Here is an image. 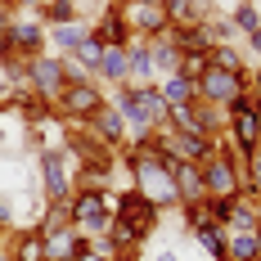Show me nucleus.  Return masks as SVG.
<instances>
[{
    "label": "nucleus",
    "mask_w": 261,
    "mask_h": 261,
    "mask_svg": "<svg viewBox=\"0 0 261 261\" xmlns=\"http://www.w3.org/2000/svg\"><path fill=\"white\" fill-rule=\"evenodd\" d=\"M108 104L126 117V126H130L126 144H149V135H153V130L167 122V113H171L158 86H130V81L108 90Z\"/></svg>",
    "instance_id": "f257e3e1"
},
{
    "label": "nucleus",
    "mask_w": 261,
    "mask_h": 261,
    "mask_svg": "<svg viewBox=\"0 0 261 261\" xmlns=\"http://www.w3.org/2000/svg\"><path fill=\"white\" fill-rule=\"evenodd\" d=\"M36 180L45 203H68L77 194V153L68 144L59 149H36Z\"/></svg>",
    "instance_id": "f03ea898"
},
{
    "label": "nucleus",
    "mask_w": 261,
    "mask_h": 261,
    "mask_svg": "<svg viewBox=\"0 0 261 261\" xmlns=\"http://www.w3.org/2000/svg\"><path fill=\"white\" fill-rule=\"evenodd\" d=\"M203 189H207V198H239V194H248L243 158L234 153V144L225 135H221V149L203 162Z\"/></svg>",
    "instance_id": "7ed1b4c3"
},
{
    "label": "nucleus",
    "mask_w": 261,
    "mask_h": 261,
    "mask_svg": "<svg viewBox=\"0 0 261 261\" xmlns=\"http://www.w3.org/2000/svg\"><path fill=\"white\" fill-rule=\"evenodd\" d=\"M113 203H117V189H77L68 198V216H72V230L86 239L108 234L113 225Z\"/></svg>",
    "instance_id": "20e7f679"
},
{
    "label": "nucleus",
    "mask_w": 261,
    "mask_h": 261,
    "mask_svg": "<svg viewBox=\"0 0 261 261\" xmlns=\"http://www.w3.org/2000/svg\"><path fill=\"white\" fill-rule=\"evenodd\" d=\"M104 104H108V90H104L95 77H86V81H68V86L59 90L54 113H59L63 122H90Z\"/></svg>",
    "instance_id": "39448f33"
},
{
    "label": "nucleus",
    "mask_w": 261,
    "mask_h": 261,
    "mask_svg": "<svg viewBox=\"0 0 261 261\" xmlns=\"http://www.w3.org/2000/svg\"><path fill=\"white\" fill-rule=\"evenodd\" d=\"M5 27H9V54H18V59L45 54V23L36 9H9Z\"/></svg>",
    "instance_id": "423d86ee"
},
{
    "label": "nucleus",
    "mask_w": 261,
    "mask_h": 261,
    "mask_svg": "<svg viewBox=\"0 0 261 261\" xmlns=\"http://www.w3.org/2000/svg\"><path fill=\"white\" fill-rule=\"evenodd\" d=\"M68 86V63H63V54H36V59H27V90L32 95H41V99H59V90Z\"/></svg>",
    "instance_id": "0eeeda50"
},
{
    "label": "nucleus",
    "mask_w": 261,
    "mask_h": 261,
    "mask_svg": "<svg viewBox=\"0 0 261 261\" xmlns=\"http://www.w3.org/2000/svg\"><path fill=\"white\" fill-rule=\"evenodd\" d=\"M239 90H248V72H225V68H212L198 77V99L212 108H230V99H234Z\"/></svg>",
    "instance_id": "6e6552de"
},
{
    "label": "nucleus",
    "mask_w": 261,
    "mask_h": 261,
    "mask_svg": "<svg viewBox=\"0 0 261 261\" xmlns=\"http://www.w3.org/2000/svg\"><path fill=\"white\" fill-rule=\"evenodd\" d=\"M122 18H126L130 36H162V32H171V14L162 9V0H130L122 5Z\"/></svg>",
    "instance_id": "1a4fd4ad"
},
{
    "label": "nucleus",
    "mask_w": 261,
    "mask_h": 261,
    "mask_svg": "<svg viewBox=\"0 0 261 261\" xmlns=\"http://www.w3.org/2000/svg\"><path fill=\"white\" fill-rule=\"evenodd\" d=\"M113 216H122L126 225H135L140 234L149 239V234L158 230V225H162V216H167V212H162V207H153V203H149L144 194H135V189H122V194H117V203H113Z\"/></svg>",
    "instance_id": "9d476101"
},
{
    "label": "nucleus",
    "mask_w": 261,
    "mask_h": 261,
    "mask_svg": "<svg viewBox=\"0 0 261 261\" xmlns=\"http://www.w3.org/2000/svg\"><path fill=\"white\" fill-rule=\"evenodd\" d=\"M225 140L234 144L239 158H248L261 144V108H248V113H230L225 122Z\"/></svg>",
    "instance_id": "9b49d317"
},
{
    "label": "nucleus",
    "mask_w": 261,
    "mask_h": 261,
    "mask_svg": "<svg viewBox=\"0 0 261 261\" xmlns=\"http://www.w3.org/2000/svg\"><path fill=\"white\" fill-rule=\"evenodd\" d=\"M86 126H90V135H95L99 144L117 149V153L126 149V140H130V126H126V117H122V113H117L113 104H104L99 113H95V117H90V122H86Z\"/></svg>",
    "instance_id": "f8f14e48"
},
{
    "label": "nucleus",
    "mask_w": 261,
    "mask_h": 261,
    "mask_svg": "<svg viewBox=\"0 0 261 261\" xmlns=\"http://www.w3.org/2000/svg\"><path fill=\"white\" fill-rule=\"evenodd\" d=\"M167 158V171H171V180H176V198L185 203H203L207 198V189H203V167H194V162H180V158L162 153Z\"/></svg>",
    "instance_id": "ddd939ff"
},
{
    "label": "nucleus",
    "mask_w": 261,
    "mask_h": 261,
    "mask_svg": "<svg viewBox=\"0 0 261 261\" xmlns=\"http://www.w3.org/2000/svg\"><path fill=\"white\" fill-rule=\"evenodd\" d=\"M90 36H95L99 45H130V41H135L130 27H126V18H122V5H104L99 18L90 23Z\"/></svg>",
    "instance_id": "4468645a"
},
{
    "label": "nucleus",
    "mask_w": 261,
    "mask_h": 261,
    "mask_svg": "<svg viewBox=\"0 0 261 261\" xmlns=\"http://www.w3.org/2000/svg\"><path fill=\"white\" fill-rule=\"evenodd\" d=\"M126 81L130 86H158V72H153V54H149V41L144 36H135L126 45Z\"/></svg>",
    "instance_id": "2eb2a0df"
},
{
    "label": "nucleus",
    "mask_w": 261,
    "mask_h": 261,
    "mask_svg": "<svg viewBox=\"0 0 261 261\" xmlns=\"http://www.w3.org/2000/svg\"><path fill=\"white\" fill-rule=\"evenodd\" d=\"M90 36V23L86 18H77V23H63V27H45V50L50 54H77V45Z\"/></svg>",
    "instance_id": "dca6fc26"
},
{
    "label": "nucleus",
    "mask_w": 261,
    "mask_h": 261,
    "mask_svg": "<svg viewBox=\"0 0 261 261\" xmlns=\"http://www.w3.org/2000/svg\"><path fill=\"white\" fill-rule=\"evenodd\" d=\"M126 45H104V59H99V72H95V81L104 86V90H113V86H126Z\"/></svg>",
    "instance_id": "f3484780"
},
{
    "label": "nucleus",
    "mask_w": 261,
    "mask_h": 261,
    "mask_svg": "<svg viewBox=\"0 0 261 261\" xmlns=\"http://www.w3.org/2000/svg\"><path fill=\"white\" fill-rule=\"evenodd\" d=\"M149 54H153V72H158V81L171 77V72H180V45L171 41V32L149 36Z\"/></svg>",
    "instance_id": "a211bd4d"
},
{
    "label": "nucleus",
    "mask_w": 261,
    "mask_h": 261,
    "mask_svg": "<svg viewBox=\"0 0 261 261\" xmlns=\"http://www.w3.org/2000/svg\"><path fill=\"white\" fill-rule=\"evenodd\" d=\"M158 90H162L167 108L198 104V81H194V77H185V72H171V77H162V81H158Z\"/></svg>",
    "instance_id": "6ab92c4d"
},
{
    "label": "nucleus",
    "mask_w": 261,
    "mask_h": 261,
    "mask_svg": "<svg viewBox=\"0 0 261 261\" xmlns=\"http://www.w3.org/2000/svg\"><path fill=\"white\" fill-rule=\"evenodd\" d=\"M225 14V23L234 27V36L243 41V36H252L261 27V0H239V5H230V9H221Z\"/></svg>",
    "instance_id": "aec40b11"
},
{
    "label": "nucleus",
    "mask_w": 261,
    "mask_h": 261,
    "mask_svg": "<svg viewBox=\"0 0 261 261\" xmlns=\"http://www.w3.org/2000/svg\"><path fill=\"white\" fill-rule=\"evenodd\" d=\"M212 68H225V72H252V59L239 41H221L212 45Z\"/></svg>",
    "instance_id": "412c9836"
},
{
    "label": "nucleus",
    "mask_w": 261,
    "mask_h": 261,
    "mask_svg": "<svg viewBox=\"0 0 261 261\" xmlns=\"http://www.w3.org/2000/svg\"><path fill=\"white\" fill-rule=\"evenodd\" d=\"M41 239H45V261H72L86 234H77V230L68 225V230H59V234H41Z\"/></svg>",
    "instance_id": "4be33fe9"
},
{
    "label": "nucleus",
    "mask_w": 261,
    "mask_h": 261,
    "mask_svg": "<svg viewBox=\"0 0 261 261\" xmlns=\"http://www.w3.org/2000/svg\"><path fill=\"white\" fill-rule=\"evenodd\" d=\"M36 14H41V23H45V27H63V23H77V18H81V5H77V0H45Z\"/></svg>",
    "instance_id": "5701e85b"
},
{
    "label": "nucleus",
    "mask_w": 261,
    "mask_h": 261,
    "mask_svg": "<svg viewBox=\"0 0 261 261\" xmlns=\"http://www.w3.org/2000/svg\"><path fill=\"white\" fill-rule=\"evenodd\" d=\"M9 257H14V261H45V239L27 225V230L14 234V252H9Z\"/></svg>",
    "instance_id": "b1692460"
},
{
    "label": "nucleus",
    "mask_w": 261,
    "mask_h": 261,
    "mask_svg": "<svg viewBox=\"0 0 261 261\" xmlns=\"http://www.w3.org/2000/svg\"><path fill=\"white\" fill-rule=\"evenodd\" d=\"M72 225V216H68V203H45L41 216H36V234H59V230H68Z\"/></svg>",
    "instance_id": "393cba45"
},
{
    "label": "nucleus",
    "mask_w": 261,
    "mask_h": 261,
    "mask_svg": "<svg viewBox=\"0 0 261 261\" xmlns=\"http://www.w3.org/2000/svg\"><path fill=\"white\" fill-rule=\"evenodd\" d=\"M225 261H261L257 234H225Z\"/></svg>",
    "instance_id": "a878e982"
},
{
    "label": "nucleus",
    "mask_w": 261,
    "mask_h": 261,
    "mask_svg": "<svg viewBox=\"0 0 261 261\" xmlns=\"http://www.w3.org/2000/svg\"><path fill=\"white\" fill-rule=\"evenodd\" d=\"M68 59H77L81 68H86V72L95 77V72H99V59H104V45H99L95 36H86V41L77 45V54H68Z\"/></svg>",
    "instance_id": "bb28decb"
},
{
    "label": "nucleus",
    "mask_w": 261,
    "mask_h": 261,
    "mask_svg": "<svg viewBox=\"0 0 261 261\" xmlns=\"http://www.w3.org/2000/svg\"><path fill=\"white\" fill-rule=\"evenodd\" d=\"M243 176H248V194H261V144L243 158Z\"/></svg>",
    "instance_id": "cd10ccee"
},
{
    "label": "nucleus",
    "mask_w": 261,
    "mask_h": 261,
    "mask_svg": "<svg viewBox=\"0 0 261 261\" xmlns=\"http://www.w3.org/2000/svg\"><path fill=\"white\" fill-rule=\"evenodd\" d=\"M140 261H185V257H180L176 243H158V248H149V252H140Z\"/></svg>",
    "instance_id": "c85d7f7f"
},
{
    "label": "nucleus",
    "mask_w": 261,
    "mask_h": 261,
    "mask_svg": "<svg viewBox=\"0 0 261 261\" xmlns=\"http://www.w3.org/2000/svg\"><path fill=\"white\" fill-rule=\"evenodd\" d=\"M243 50H248V59H252V68L261 63V27L252 32V36H243Z\"/></svg>",
    "instance_id": "c756f323"
},
{
    "label": "nucleus",
    "mask_w": 261,
    "mask_h": 261,
    "mask_svg": "<svg viewBox=\"0 0 261 261\" xmlns=\"http://www.w3.org/2000/svg\"><path fill=\"white\" fill-rule=\"evenodd\" d=\"M9 225H14V212H9V198L0 194V230H9Z\"/></svg>",
    "instance_id": "7c9ffc66"
},
{
    "label": "nucleus",
    "mask_w": 261,
    "mask_h": 261,
    "mask_svg": "<svg viewBox=\"0 0 261 261\" xmlns=\"http://www.w3.org/2000/svg\"><path fill=\"white\" fill-rule=\"evenodd\" d=\"M0 5H5V9H41L45 0H0Z\"/></svg>",
    "instance_id": "2f4dec72"
},
{
    "label": "nucleus",
    "mask_w": 261,
    "mask_h": 261,
    "mask_svg": "<svg viewBox=\"0 0 261 261\" xmlns=\"http://www.w3.org/2000/svg\"><path fill=\"white\" fill-rule=\"evenodd\" d=\"M5 59H9V27L0 23V63H5Z\"/></svg>",
    "instance_id": "473e14b6"
},
{
    "label": "nucleus",
    "mask_w": 261,
    "mask_h": 261,
    "mask_svg": "<svg viewBox=\"0 0 261 261\" xmlns=\"http://www.w3.org/2000/svg\"><path fill=\"white\" fill-rule=\"evenodd\" d=\"M86 5H95V9H104V5H108V0H86Z\"/></svg>",
    "instance_id": "72a5a7b5"
}]
</instances>
